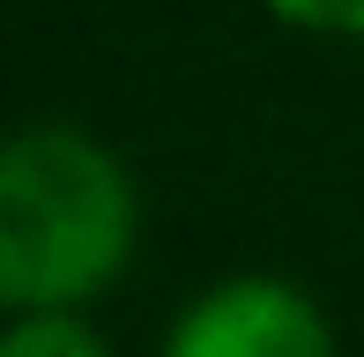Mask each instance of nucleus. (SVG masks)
I'll return each mask as SVG.
<instances>
[{"mask_svg":"<svg viewBox=\"0 0 364 357\" xmlns=\"http://www.w3.org/2000/svg\"><path fill=\"white\" fill-rule=\"evenodd\" d=\"M283 23L327 30V38H364V0H268Z\"/></svg>","mask_w":364,"mask_h":357,"instance_id":"nucleus-4","label":"nucleus"},{"mask_svg":"<svg viewBox=\"0 0 364 357\" xmlns=\"http://www.w3.org/2000/svg\"><path fill=\"white\" fill-rule=\"evenodd\" d=\"M134 178L82 127H23L0 149V298L8 313H82L134 261Z\"/></svg>","mask_w":364,"mask_h":357,"instance_id":"nucleus-1","label":"nucleus"},{"mask_svg":"<svg viewBox=\"0 0 364 357\" xmlns=\"http://www.w3.org/2000/svg\"><path fill=\"white\" fill-rule=\"evenodd\" d=\"M0 357H112V350L82 313H15L0 335Z\"/></svg>","mask_w":364,"mask_h":357,"instance_id":"nucleus-3","label":"nucleus"},{"mask_svg":"<svg viewBox=\"0 0 364 357\" xmlns=\"http://www.w3.org/2000/svg\"><path fill=\"white\" fill-rule=\"evenodd\" d=\"M164 357H335V328L283 275H230L178 313Z\"/></svg>","mask_w":364,"mask_h":357,"instance_id":"nucleus-2","label":"nucleus"}]
</instances>
